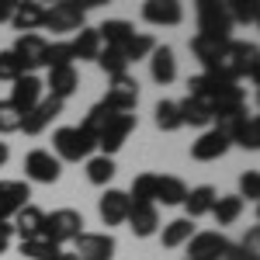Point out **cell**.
<instances>
[{"label": "cell", "instance_id": "6da1fadb", "mask_svg": "<svg viewBox=\"0 0 260 260\" xmlns=\"http://www.w3.org/2000/svg\"><path fill=\"white\" fill-rule=\"evenodd\" d=\"M257 45L253 42H236L229 39L225 42V49H222V56L215 59L212 70H205V73H215L222 80L229 83H240L243 77H250V80H257Z\"/></svg>", "mask_w": 260, "mask_h": 260}, {"label": "cell", "instance_id": "7a4b0ae2", "mask_svg": "<svg viewBox=\"0 0 260 260\" xmlns=\"http://www.w3.org/2000/svg\"><path fill=\"white\" fill-rule=\"evenodd\" d=\"M98 149V139L87 136L80 125H62L52 132V156L59 163H80V160H90Z\"/></svg>", "mask_w": 260, "mask_h": 260}, {"label": "cell", "instance_id": "3957f363", "mask_svg": "<svg viewBox=\"0 0 260 260\" xmlns=\"http://www.w3.org/2000/svg\"><path fill=\"white\" fill-rule=\"evenodd\" d=\"M83 233V215L77 208H56V212H45V222H42V240L56 243V246H66L73 243Z\"/></svg>", "mask_w": 260, "mask_h": 260}, {"label": "cell", "instance_id": "277c9868", "mask_svg": "<svg viewBox=\"0 0 260 260\" xmlns=\"http://www.w3.org/2000/svg\"><path fill=\"white\" fill-rule=\"evenodd\" d=\"M42 28L56 31V35H77L80 28H87V11L80 7V0H59L52 7H45V21Z\"/></svg>", "mask_w": 260, "mask_h": 260}, {"label": "cell", "instance_id": "5b68a950", "mask_svg": "<svg viewBox=\"0 0 260 260\" xmlns=\"http://www.w3.org/2000/svg\"><path fill=\"white\" fill-rule=\"evenodd\" d=\"M233 31V18H229V7L219 0H198V35L215 42H229Z\"/></svg>", "mask_w": 260, "mask_h": 260}, {"label": "cell", "instance_id": "8992f818", "mask_svg": "<svg viewBox=\"0 0 260 260\" xmlns=\"http://www.w3.org/2000/svg\"><path fill=\"white\" fill-rule=\"evenodd\" d=\"M115 250H118V243L111 233H87L83 229L80 236L73 240V260H115Z\"/></svg>", "mask_w": 260, "mask_h": 260}, {"label": "cell", "instance_id": "52a82bcc", "mask_svg": "<svg viewBox=\"0 0 260 260\" xmlns=\"http://www.w3.org/2000/svg\"><path fill=\"white\" fill-rule=\"evenodd\" d=\"M229 250L233 243L222 233H194L187 240V260H225Z\"/></svg>", "mask_w": 260, "mask_h": 260}, {"label": "cell", "instance_id": "ba28073f", "mask_svg": "<svg viewBox=\"0 0 260 260\" xmlns=\"http://www.w3.org/2000/svg\"><path fill=\"white\" fill-rule=\"evenodd\" d=\"M24 177L31 184H56L62 177V163L49 149H31L24 156Z\"/></svg>", "mask_w": 260, "mask_h": 260}, {"label": "cell", "instance_id": "9c48e42d", "mask_svg": "<svg viewBox=\"0 0 260 260\" xmlns=\"http://www.w3.org/2000/svg\"><path fill=\"white\" fill-rule=\"evenodd\" d=\"M104 104L111 111H118V115H132L136 104H139V83H136V77H128V73L125 77H115V80L108 83Z\"/></svg>", "mask_w": 260, "mask_h": 260}, {"label": "cell", "instance_id": "30bf717a", "mask_svg": "<svg viewBox=\"0 0 260 260\" xmlns=\"http://www.w3.org/2000/svg\"><path fill=\"white\" fill-rule=\"evenodd\" d=\"M136 115H115V118L108 121V128L98 136V149H101V156H115L121 146H125V139L136 132Z\"/></svg>", "mask_w": 260, "mask_h": 260}, {"label": "cell", "instance_id": "8fae6325", "mask_svg": "<svg viewBox=\"0 0 260 260\" xmlns=\"http://www.w3.org/2000/svg\"><path fill=\"white\" fill-rule=\"evenodd\" d=\"M59 115H62V101L42 98L39 104H35V108H31V111L21 118V132H24V136H42V132L52 125V121L59 118Z\"/></svg>", "mask_w": 260, "mask_h": 260}, {"label": "cell", "instance_id": "7c38bea8", "mask_svg": "<svg viewBox=\"0 0 260 260\" xmlns=\"http://www.w3.org/2000/svg\"><path fill=\"white\" fill-rule=\"evenodd\" d=\"M31 184L28 180H0V219L11 222L24 205H31Z\"/></svg>", "mask_w": 260, "mask_h": 260}, {"label": "cell", "instance_id": "4fadbf2b", "mask_svg": "<svg viewBox=\"0 0 260 260\" xmlns=\"http://www.w3.org/2000/svg\"><path fill=\"white\" fill-rule=\"evenodd\" d=\"M45 49H49V39H42L39 31H31V35H18L14 42V56L18 62L24 66V73H35L39 66H45Z\"/></svg>", "mask_w": 260, "mask_h": 260}, {"label": "cell", "instance_id": "5bb4252c", "mask_svg": "<svg viewBox=\"0 0 260 260\" xmlns=\"http://www.w3.org/2000/svg\"><path fill=\"white\" fill-rule=\"evenodd\" d=\"M229 146H233V142L225 139L219 128H205L198 139L191 142V160H198V163H215V160H222V156L229 153Z\"/></svg>", "mask_w": 260, "mask_h": 260}, {"label": "cell", "instance_id": "9a60e30c", "mask_svg": "<svg viewBox=\"0 0 260 260\" xmlns=\"http://www.w3.org/2000/svg\"><path fill=\"white\" fill-rule=\"evenodd\" d=\"M42 98H45V83H42L35 73H24V77H18V80H14V87H11V98H7V101L18 108L21 115H28V111H31V108H35Z\"/></svg>", "mask_w": 260, "mask_h": 260}, {"label": "cell", "instance_id": "2e32d148", "mask_svg": "<svg viewBox=\"0 0 260 260\" xmlns=\"http://www.w3.org/2000/svg\"><path fill=\"white\" fill-rule=\"evenodd\" d=\"M125 222H128L132 236H139V240H149L160 233V212H156V205H146V201H132Z\"/></svg>", "mask_w": 260, "mask_h": 260}, {"label": "cell", "instance_id": "e0dca14e", "mask_svg": "<svg viewBox=\"0 0 260 260\" xmlns=\"http://www.w3.org/2000/svg\"><path fill=\"white\" fill-rule=\"evenodd\" d=\"M128 194L125 191H118V187H108L104 194L98 198V215L104 225H125V219H128Z\"/></svg>", "mask_w": 260, "mask_h": 260}, {"label": "cell", "instance_id": "ac0fdd59", "mask_svg": "<svg viewBox=\"0 0 260 260\" xmlns=\"http://www.w3.org/2000/svg\"><path fill=\"white\" fill-rule=\"evenodd\" d=\"M77 87H80V73H77V66H56V70H49V80H45L49 98H56V101L66 104V98L77 94Z\"/></svg>", "mask_w": 260, "mask_h": 260}, {"label": "cell", "instance_id": "d6986e66", "mask_svg": "<svg viewBox=\"0 0 260 260\" xmlns=\"http://www.w3.org/2000/svg\"><path fill=\"white\" fill-rule=\"evenodd\" d=\"M142 21L149 24H180L184 21V4L180 0H146L142 4Z\"/></svg>", "mask_w": 260, "mask_h": 260}, {"label": "cell", "instance_id": "ffe728a7", "mask_svg": "<svg viewBox=\"0 0 260 260\" xmlns=\"http://www.w3.org/2000/svg\"><path fill=\"white\" fill-rule=\"evenodd\" d=\"M42 222H45V212H42L39 205H24L18 215L11 219V229H14V236L21 243H28V240H39L42 236Z\"/></svg>", "mask_w": 260, "mask_h": 260}, {"label": "cell", "instance_id": "44dd1931", "mask_svg": "<svg viewBox=\"0 0 260 260\" xmlns=\"http://www.w3.org/2000/svg\"><path fill=\"white\" fill-rule=\"evenodd\" d=\"M149 77L156 83H163V87L177 80V56H174L170 45H156L149 52Z\"/></svg>", "mask_w": 260, "mask_h": 260}, {"label": "cell", "instance_id": "7402d4cb", "mask_svg": "<svg viewBox=\"0 0 260 260\" xmlns=\"http://www.w3.org/2000/svg\"><path fill=\"white\" fill-rule=\"evenodd\" d=\"M219 198V191L212 187V184H198V187H191L187 191V198H184V208H187V215L184 219H201V215H208L212 212V205Z\"/></svg>", "mask_w": 260, "mask_h": 260}, {"label": "cell", "instance_id": "603a6c76", "mask_svg": "<svg viewBox=\"0 0 260 260\" xmlns=\"http://www.w3.org/2000/svg\"><path fill=\"white\" fill-rule=\"evenodd\" d=\"M132 35H136V28H132V21H125V18H111L98 28L101 45H108V49H125V42Z\"/></svg>", "mask_w": 260, "mask_h": 260}, {"label": "cell", "instance_id": "cb8c5ba5", "mask_svg": "<svg viewBox=\"0 0 260 260\" xmlns=\"http://www.w3.org/2000/svg\"><path fill=\"white\" fill-rule=\"evenodd\" d=\"M42 21H45V7L42 4H35V0H24V4H18L14 7V18H11V24L18 28L21 35H31V31H39Z\"/></svg>", "mask_w": 260, "mask_h": 260}, {"label": "cell", "instance_id": "d4e9b609", "mask_svg": "<svg viewBox=\"0 0 260 260\" xmlns=\"http://www.w3.org/2000/svg\"><path fill=\"white\" fill-rule=\"evenodd\" d=\"M177 111H180V121L184 125H194V128H208L212 125V104L208 101H198V98H184L177 101Z\"/></svg>", "mask_w": 260, "mask_h": 260}, {"label": "cell", "instance_id": "484cf974", "mask_svg": "<svg viewBox=\"0 0 260 260\" xmlns=\"http://www.w3.org/2000/svg\"><path fill=\"white\" fill-rule=\"evenodd\" d=\"M184 198H187V184L180 177H174V174H156V198H153V205H184Z\"/></svg>", "mask_w": 260, "mask_h": 260}, {"label": "cell", "instance_id": "4316f807", "mask_svg": "<svg viewBox=\"0 0 260 260\" xmlns=\"http://www.w3.org/2000/svg\"><path fill=\"white\" fill-rule=\"evenodd\" d=\"M225 83L229 80H222V77H215V73H198V77L187 80V98H198V101H208V104H212Z\"/></svg>", "mask_w": 260, "mask_h": 260}, {"label": "cell", "instance_id": "83f0119b", "mask_svg": "<svg viewBox=\"0 0 260 260\" xmlns=\"http://www.w3.org/2000/svg\"><path fill=\"white\" fill-rule=\"evenodd\" d=\"M198 229H194V222L191 219H174V222H167L163 225V233H160V243L167 246V250H177V246H187V240L194 236Z\"/></svg>", "mask_w": 260, "mask_h": 260}, {"label": "cell", "instance_id": "f1b7e54d", "mask_svg": "<svg viewBox=\"0 0 260 260\" xmlns=\"http://www.w3.org/2000/svg\"><path fill=\"white\" fill-rule=\"evenodd\" d=\"M70 52H73V59H98V52H101L98 28H80L70 39Z\"/></svg>", "mask_w": 260, "mask_h": 260}, {"label": "cell", "instance_id": "f546056e", "mask_svg": "<svg viewBox=\"0 0 260 260\" xmlns=\"http://www.w3.org/2000/svg\"><path fill=\"white\" fill-rule=\"evenodd\" d=\"M208 215L219 222V225H233V222L243 215V198H240V194H219Z\"/></svg>", "mask_w": 260, "mask_h": 260}, {"label": "cell", "instance_id": "4dcf8cb0", "mask_svg": "<svg viewBox=\"0 0 260 260\" xmlns=\"http://www.w3.org/2000/svg\"><path fill=\"white\" fill-rule=\"evenodd\" d=\"M115 170H118V167H115V156H90V160H87V180H90V184H98V187H108V184H111V180H115Z\"/></svg>", "mask_w": 260, "mask_h": 260}, {"label": "cell", "instance_id": "1f68e13d", "mask_svg": "<svg viewBox=\"0 0 260 260\" xmlns=\"http://www.w3.org/2000/svg\"><path fill=\"white\" fill-rule=\"evenodd\" d=\"M222 49H225V42L205 39V35H194V39H191V52H194V59H198L205 70H212V66H215V59L222 56Z\"/></svg>", "mask_w": 260, "mask_h": 260}, {"label": "cell", "instance_id": "d6a6232c", "mask_svg": "<svg viewBox=\"0 0 260 260\" xmlns=\"http://www.w3.org/2000/svg\"><path fill=\"white\" fill-rule=\"evenodd\" d=\"M18 250H21V257H28V260H62V246H56V243H49V240H28V243H18Z\"/></svg>", "mask_w": 260, "mask_h": 260}, {"label": "cell", "instance_id": "836d02e7", "mask_svg": "<svg viewBox=\"0 0 260 260\" xmlns=\"http://www.w3.org/2000/svg\"><path fill=\"white\" fill-rule=\"evenodd\" d=\"M153 121H156L160 132H177V128H184L180 111H177V101H156V108H153Z\"/></svg>", "mask_w": 260, "mask_h": 260}, {"label": "cell", "instance_id": "e575fe53", "mask_svg": "<svg viewBox=\"0 0 260 260\" xmlns=\"http://www.w3.org/2000/svg\"><path fill=\"white\" fill-rule=\"evenodd\" d=\"M156 49V42H153V35H146V31H136L132 39L125 42V49H121V56H125V62L132 66V62L139 59H149V52Z\"/></svg>", "mask_w": 260, "mask_h": 260}, {"label": "cell", "instance_id": "d590c367", "mask_svg": "<svg viewBox=\"0 0 260 260\" xmlns=\"http://www.w3.org/2000/svg\"><path fill=\"white\" fill-rule=\"evenodd\" d=\"M115 115H118V111H111V108H108L104 101H98V104H94V108L87 111V118H83V125H80V128L87 132V136H94V139H98L101 132L108 128V121L115 118Z\"/></svg>", "mask_w": 260, "mask_h": 260}, {"label": "cell", "instance_id": "8d00e7d4", "mask_svg": "<svg viewBox=\"0 0 260 260\" xmlns=\"http://www.w3.org/2000/svg\"><path fill=\"white\" fill-rule=\"evenodd\" d=\"M115 80V77H125L128 73V62H125V56H121V49H108V45H101V52H98V59H94Z\"/></svg>", "mask_w": 260, "mask_h": 260}, {"label": "cell", "instance_id": "74e56055", "mask_svg": "<svg viewBox=\"0 0 260 260\" xmlns=\"http://www.w3.org/2000/svg\"><path fill=\"white\" fill-rule=\"evenodd\" d=\"M233 146H243V149H250V153L260 149V118L257 115H246V121L240 125V132L233 136Z\"/></svg>", "mask_w": 260, "mask_h": 260}, {"label": "cell", "instance_id": "f35d334b", "mask_svg": "<svg viewBox=\"0 0 260 260\" xmlns=\"http://www.w3.org/2000/svg\"><path fill=\"white\" fill-rule=\"evenodd\" d=\"M125 194H128V201H146V205H153V198H156V174H139Z\"/></svg>", "mask_w": 260, "mask_h": 260}, {"label": "cell", "instance_id": "ab89813d", "mask_svg": "<svg viewBox=\"0 0 260 260\" xmlns=\"http://www.w3.org/2000/svg\"><path fill=\"white\" fill-rule=\"evenodd\" d=\"M21 118H24V115H21L11 101H0V136H14V132H21Z\"/></svg>", "mask_w": 260, "mask_h": 260}, {"label": "cell", "instance_id": "60d3db41", "mask_svg": "<svg viewBox=\"0 0 260 260\" xmlns=\"http://www.w3.org/2000/svg\"><path fill=\"white\" fill-rule=\"evenodd\" d=\"M225 7H229L233 24H257V4H253V0H233V4H225Z\"/></svg>", "mask_w": 260, "mask_h": 260}, {"label": "cell", "instance_id": "b9f144b4", "mask_svg": "<svg viewBox=\"0 0 260 260\" xmlns=\"http://www.w3.org/2000/svg\"><path fill=\"white\" fill-rule=\"evenodd\" d=\"M45 66H49V70H56V66H73L70 42H49V49H45Z\"/></svg>", "mask_w": 260, "mask_h": 260}, {"label": "cell", "instance_id": "7bdbcfd3", "mask_svg": "<svg viewBox=\"0 0 260 260\" xmlns=\"http://www.w3.org/2000/svg\"><path fill=\"white\" fill-rule=\"evenodd\" d=\"M18 77H24V66L18 62V56H14L11 49H4V52H0V80L14 83Z\"/></svg>", "mask_w": 260, "mask_h": 260}, {"label": "cell", "instance_id": "ee69618b", "mask_svg": "<svg viewBox=\"0 0 260 260\" xmlns=\"http://www.w3.org/2000/svg\"><path fill=\"white\" fill-rule=\"evenodd\" d=\"M240 198H243V205L260 198V174L257 170H246V174L240 177Z\"/></svg>", "mask_w": 260, "mask_h": 260}, {"label": "cell", "instance_id": "f6af8a7d", "mask_svg": "<svg viewBox=\"0 0 260 260\" xmlns=\"http://www.w3.org/2000/svg\"><path fill=\"white\" fill-rule=\"evenodd\" d=\"M11 240H14V229H11V222H4V219H0V253H7Z\"/></svg>", "mask_w": 260, "mask_h": 260}, {"label": "cell", "instance_id": "bcb514c9", "mask_svg": "<svg viewBox=\"0 0 260 260\" xmlns=\"http://www.w3.org/2000/svg\"><path fill=\"white\" fill-rule=\"evenodd\" d=\"M225 260H260V257H257V250H243V246H233Z\"/></svg>", "mask_w": 260, "mask_h": 260}, {"label": "cell", "instance_id": "7dc6e473", "mask_svg": "<svg viewBox=\"0 0 260 260\" xmlns=\"http://www.w3.org/2000/svg\"><path fill=\"white\" fill-rule=\"evenodd\" d=\"M14 7H18V0H0V21L14 18Z\"/></svg>", "mask_w": 260, "mask_h": 260}, {"label": "cell", "instance_id": "c3c4849f", "mask_svg": "<svg viewBox=\"0 0 260 260\" xmlns=\"http://www.w3.org/2000/svg\"><path fill=\"white\" fill-rule=\"evenodd\" d=\"M7 160H11V146H7V142L0 139V167H4Z\"/></svg>", "mask_w": 260, "mask_h": 260}]
</instances>
